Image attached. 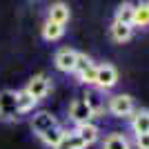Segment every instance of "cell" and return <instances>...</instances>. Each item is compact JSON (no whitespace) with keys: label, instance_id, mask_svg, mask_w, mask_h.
<instances>
[{"label":"cell","instance_id":"obj_22","mask_svg":"<svg viewBox=\"0 0 149 149\" xmlns=\"http://www.w3.org/2000/svg\"><path fill=\"white\" fill-rule=\"evenodd\" d=\"M147 5H149V2H147Z\"/></svg>","mask_w":149,"mask_h":149},{"label":"cell","instance_id":"obj_15","mask_svg":"<svg viewBox=\"0 0 149 149\" xmlns=\"http://www.w3.org/2000/svg\"><path fill=\"white\" fill-rule=\"evenodd\" d=\"M62 36H65V25H58V22H51V20L45 22L42 38L47 40V42H56V40H60Z\"/></svg>","mask_w":149,"mask_h":149},{"label":"cell","instance_id":"obj_11","mask_svg":"<svg viewBox=\"0 0 149 149\" xmlns=\"http://www.w3.org/2000/svg\"><path fill=\"white\" fill-rule=\"evenodd\" d=\"M69 7L65 5V2H54V5L49 7V11H47V20H51V22H58V25H67L69 22Z\"/></svg>","mask_w":149,"mask_h":149},{"label":"cell","instance_id":"obj_3","mask_svg":"<svg viewBox=\"0 0 149 149\" xmlns=\"http://www.w3.org/2000/svg\"><path fill=\"white\" fill-rule=\"evenodd\" d=\"M116 82H118V71H116L113 65H109V62L96 65V82H93V87L98 91H109V89L116 87Z\"/></svg>","mask_w":149,"mask_h":149},{"label":"cell","instance_id":"obj_10","mask_svg":"<svg viewBox=\"0 0 149 149\" xmlns=\"http://www.w3.org/2000/svg\"><path fill=\"white\" fill-rule=\"evenodd\" d=\"M76 134L82 138V143L87 145H93L96 140L100 138V129H98V125H93V123H82V125H76Z\"/></svg>","mask_w":149,"mask_h":149},{"label":"cell","instance_id":"obj_8","mask_svg":"<svg viewBox=\"0 0 149 149\" xmlns=\"http://www.w3.org/2000/svg\"><path fill=\"white\" fill-rule=\"evenodd\" d=\"M76 58H78V51L65 47V49L56 51V56H54V65H56V69H58V71H62V74H74Z\"/></svg>","mask_w":149,"mask_h":149},{"label":"cell","instance_id":"obj_6","mask_svg":"<svg viewBox=\"0 0 149 149\" xmlns=\"http://www.w3.org/2000/svg\"><path fill=\"white\" fill-rule=\"evenodd\" d=\"M93 118V111L91 107L87 105V100L85 98H76L71 100V105H69V120L74 125H82V123H91Z\"/></svg>","mask_w":149,"mask_h":149},{"label":"cell","instance_id":"obj_20","mask_svg":"<svg viewBox=\"0 0 149 149\" xmlns=\"http://www.w3.org/2000/svg\"><path fill=\"white\" fill-rule=\"evenodd\" d=\"M85 100H87V105L91 107V111H93V116H100V113L105 111V102L96 96L93 91H87V96H85Z\"/></svg>","mask_w":149,"mask_h":149},{"label":"cell","instance_id":"obj_16","mask_svg":"<svg viewBox=\"0 0 149 149\" xmlns=\"http://www.w3.org/2000/svg\"><path fill=\"white\" fill-rule=\"evenodd\" d=\"M134 9H136V2H123V5L116 9V18L113 20L134 27Z\"/></svg>","mask_w":149,"mask_h":149},{"label":"cell","instance_id":"obj_12","mask_svg":"<svg viewBox=\"0 0 149 149\" xmlns=\"http://www.w3.org/2000/svg\"><path fill=\"white\" fill-rule=\"evenodd\" d=\"M109 36H111L113 42H127V40H131V36H134V27L113 20L111 27H109Z\"/></svg>","mask_w":149,"mask_h":149},{"label":"cell","instance_id":"obj_19","mask_svg":"<svg viewBox=\"0 0 149 149\" xmlns=\"http://www.w3.org/2000/svg\"><path fill=\"white\" fill-rule=\"evenodd\" d=\"M36 105H38V100H33L25 89H20V91H18V113H20V116L33 111V107H36Z\"/></svg>","mask_w":149,"mask_h":149},{"label":"cell","instance_id":"obj_1","mask_svg":"<svg viewBox=\"0 0 149 149\" xmlns=\"http://www.w3.org/2000/svg\"><path fill=\"white\" fill-rule=\"evenodd\" d=\"M107 111L116 116V118H131V113L136 111V105H134V98L129 93H116L107 100Z\"/></svg>","mask_w":149,"mask_h":149},{"label":"cell","instance_id":"obj_9","mask_svg":"<svg viewBox=\"0 0 149 149\" xmlns=\"http://www.w3.org/2000/svg\"><path fill=\"white\" fill-rule=\"evenodd\" d=\"M129 127L134 131V136L149 134V109H136L129 118Z\"/></svg>","mask_w":149,"mask_h":149},{"label":"cell","instance_id":"obj_18","mask_svg":"<svg viewBox=\"0 0 149 149\" xmlns=\"http://www.w3.org/2000/svg\"><path fill=\"white\" fill-rule=\"evenodd\" d=\"M134 27H149V5L147 2H136V9H134Z\"/></svg>","mask_w":149,"mask_h":149},{"label":"cell","instance_id":"obj_17","mask_svg":"<svg viewBox=\"0 0 149 149\" xmlns=\"http://www.w3.org/2000/svg\"><path fill=\"white\" fill-rule=\"evenodd\" d=\"M54 149H87V145L82 143V138L78 136L76 131H67L65 138H62Z\"/></svg>","mask_w":149,"mask_h":149},{"label":"cell","instance_id":"obj_14","mask_svg":"<svg viewBox=\"0 0 149 149\" xmlns=\"http://www.w3.org/2000/svg\"><path fill=\"white\" fill-rule=\"evenodd\" d=\"M65 134H67V129H65L62 125H56V127H51L49 131H45L42 136H38V138L42 140V145H45V147L54 149V147H56V145L62 140V138H65Z\"/></svg>","mask_w":149,"mask_h":149},{"label":"cell","instance_id":"obj_4","mask_svg":"<svg viewBox=\"0 0 149 149\" xmlns=\"http://www.w3.org/2000/svg\"><path fill=\"white\" fill-rule=\"evenodd\" d=\"M74 74L78 76V80H80L82 85H93V82H96V65H93V60L87 54H78Z\"/></svg>","mask_w":149,"mask_h":149},{"label":"cell","instance_id":"obj_21","mask_svg":"<svg viewBox=\"0 0 149 149\" xmlns=\"http://www.w3.org/2000/svg\"><path fill=\"white\" fill-rule=\"evenodd\" d=\"M136 147L138 149H149V134H140V136H136Z\"/></svg>","mask_w":149,"mask_h":149},{"label":"cell","instance_id":"obj_2","mask_svg":"<svg viewBox=\"0 0 149 149\" xmlns=\"http://www.w3.org/2000/svg\"><path fill=\"white\" fill-rule=\"evenodd\" d=\"M18 91L2 89L0 91V120L13 123V120H18Z\"/></svg>","mask_w":149,"mask_h":149},{"label":"cell","instance_id":"obj_5","mask_svg":"<svg viewBox=\"0 0 149 149\" xmlns=\"http://www.w3.org/2000/svg\"><path fill=\"white\" fill-rule=\"evenodd\" d=\"M25 91L29 93L33 100H38V102H40V100L47 98V93L51 91V78H49L47 74H36L29 82H27Z\"/></svg>","mask_w":149,"mask_h":149},{"label":"cell","instance_id":"obj_7","mask_svg":"<svg viewBox=\"0 0 149 149\" xmlns=\"http://www.w3.org/2000/svg\"><path fill=\"white\" fill-rule=\"evenodd\" d=\"M56 125H60V123L56 120V116L51 111H36L31 116V131H33L36 136H42L45 131H49L51 127H56Z\"/></svg>","mask_w":149,"mask_h":149},{"label":"cell","instance_id":"obj_13","mask_svg":"<svg viewBox=\"0 0 149 149\" xmlns=\"http://www.w3.org/2000/svg\"><path fill=\"white\" fill-rule=\"evenodd\" d=\"M102 149H131V143L125 134L111 131V134L105 136V140H102Z\"/></svg>","mask_w":149,"mask_h":149}]
</instances>
